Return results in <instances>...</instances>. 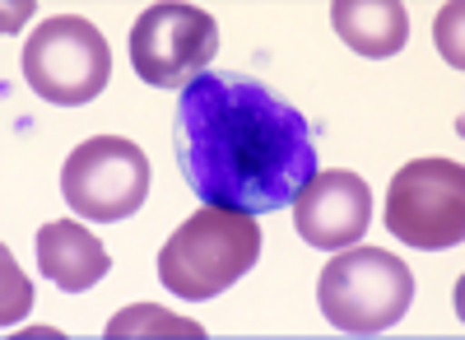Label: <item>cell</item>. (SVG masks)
Instances as JSON below:
<instances>
[{
  "label": "cell",
  "instance_id": "6da1fadb",
  "mask_svg": "<svg viewBox=\"0 0 465 340\" xmlns=\"http://www.w3.org/2000/svg\"><path fill=\"white\" fill-rule=\"evenodd\" d=\"M173 149L196 201L219 210H284L317 173L307 117L247 75H196L173 117Z\"/></svg>",
  "mask_w": 465,
  "mask_h": 340
},
{
  "label": "cell",
  "instance_id": "7a4b0ae2",
  "mask_svg": "<svg viewBox=\"0 0 465 340\" xmlns=\"http://www.w3.org/2000/svg\"><path fill=\"white\" fill-rule=\"evenodd\" d=\"M261 256V224L242 210H196L159 252V280L186 298V304H205L238 285Z\"/></svg>",
  "mask_w": 465,
  "mask_h": 340
},
{
  "label": "cell",
  "instance_id": "3957f363",
  "mask_svg": "<svg viewBox=\"0 0 465 340\" xmlns=\"http://www.w3.org/2000/svg\"><path fill=\"white\" fill-rule=\"evenodd\" d=\"M414 304V271L396 252L381 247H344L326 261L317 280V308L344 335L391 331Z\"/></svg>",
  "mask_w": 465,
  "mask_h": 340
},
{
  "label": "cell",
  "instance_id": "277c9868",
  "mask_svg": "<svg viewBox=\"0 0 465 340\" xmlns=\"http://www.w3.org/2000/svg\"><path fill=\"white\" fill-rule=\"evenodd\" d=\"M24 80L56 107H84L112 80V47L98 24L80 15L43 19L24 43Z\"/></svg>",
  "mask_w": 465,
  "mask_h": 340
},
{
  "label": "cell",
  "instance_id": "5b68a950",
  "mask_svg": "<svg viewBox=\"0 0 465 340\" xmlns=\"http://www.w3.org/2000/svg\"><path fill=\"white\" fill-rule=\"evenodd\" d=\"M386 229L405 247L442 252L465 238V168L456 159H414L386 186Z\"/></svg>",
  "mask_w": 465,
  "mask_h": 340
},
{
  "label": "cell",
  "instance_id": "8992f818",
  "mask_svg": "<svg viewBox=\"0 0 465 340\" xmlns=\"http://www.w3.org/2000/svg\"><path fill=\"white\" fill-rule=\"evenodd\" d=\"M65 205L94 224H122L149 201V159L135 140L94 135L61 168Z\"/></svg>",
  "mask_w": 465,
  "mask_h": 340
},
{
  "label": "cell",
  "instance_id": "52a82bcc",
  "mask_svg": "<svg viewBox=\"0 0 465 340\" xmlns=\"http://www.w3.org/2000/svg\"><path fill=\"white\" fill-rule=\"evenodd\" d=\"M219 52V24L201 5L163 0L149 5L131 28V65L153 89H186Z\"/></svg>",
  "mask_w": 465,
  "mask_h": 340
},
{
  "label": "cell",
  "instance_id": "ba28073f",
  "mask_svg": "<svg viewBox=\"0 0 465 340\" xmlns=\"http://www.w3.org/2000/svg\"><path fill=\"white\" fill-rule=\"evenodd\" d=\"M293 224L307 247H354L372 224V186L349 168L312 173V182L293 196Z\"/></svg>",
  "mask_w": 465,
  "mask_h": 340
},
{
  "label": "cell",
  "instance_id": "9c48e42d",
  "mask_svg": "<svg viewBox=\"0 0 465 340\" xmlns=\"http://www.w3.org/2000/svg\"><path fill=\"white\" fill-rule=\"evenodd\" d=\"M37 266L56 289L84 294L112 271V256L80 219H56L37 234Z\"/></svg>",
  "mask_w": 465,
  "mask_h": 340
},
{
  "label": "cell",
  "instance_id": "30bf717a",
  "mask_svg": "<svg viewBox=\"0 0 465 340\" xmlns=\"http://www.w3.org/2000/svg\"><path fill=\"white\" fill-rule=\"evenodd\" d=\"M331 24L359 56H396L410 37V15L396 0H340Z\"/></svg>",
  "mask_w": 465,
  "mask_h": 340
},
{
  "label": "cell",
  "instance_id": "8fae6325",
  "mask_svg": "<svg viewBox=\"0 0 465 340\" xmlns=\"http://www.w3.org/2000/svg\"><path fill=\"white\" fill-rule=\"evenodd\" d=\"M122 335H205L196 322H182V317H173V313H163V308H149V304H135V308H126V313H116L112 322H107V340H122Z\"/></svg>",
  "mask_w": 465,
  "mask_h": 340
},
{
  "label": "cell",
  "instance_id": "7c38bea8",
  "mask_svg": "<svg viewBox=\"0 0 465 340\" xmlns=\"http://www.w3.org/2000/svg\"><path fill=\"white\" fill-rule=\"evenodd\" d=\"M460 5H442V15H438V43H442V56L460 70L465 65V56H460V28H456V37H451V24H460Z\"/></svg>",
  "mask_w": 465,
  "mask_h": 340
},
{
  "label": "cell",
  "instance_id": "4fadbf2b",
  "mask_svg": "<svg viewBox=\"0 0 465 340\" xmlns=\"http://www.w3.org/2000/svg\"><path fill=\"white\" fill-rule=\"evenodd\" d=\"M24 308H28V289H24V275H19V266L5 256V322H19L24 317Z\"/></svg>",
  "mask_w": 465,
  "mask_h": 340
}]
</instances>
